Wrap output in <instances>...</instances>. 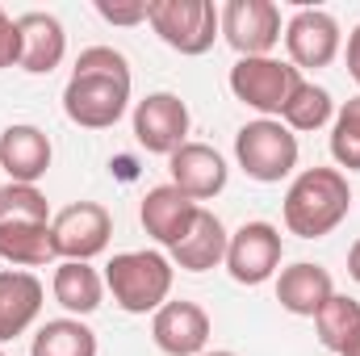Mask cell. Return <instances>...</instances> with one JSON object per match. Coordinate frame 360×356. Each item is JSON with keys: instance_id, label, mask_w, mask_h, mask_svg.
I'll return each instance as SVG.
<instances>
[{"instance_id": "15", "label": "cell", "mask_w": 360, "mask_h": 356, "mask_svg": "<svg viewBox=\"0 0 360 356\" xmlns=\"http://www.w3.org/2000/svg\"><path fill=\"white\" fill-rule=\"evenodd\" d=\"M42 281L25 268H4L0 272V344L25 336L34 327V319L42 314Z\"/></svg>"}, {"instance_id": "2", "label": "cell", "mask_w": 360, "mask_h": 356, "mask_svg": "<svg viewBox=\"0 0 360 356\" xmlns=\"http://www.w3.org/2000/svg\"><path fill=\"white\" fill-rule=\"evenodd\" d=\"M352 210V184L340 168H306L297 172L285 193V227L297 239L331 235Z\"/></svg>"}, {"instance_id": "9", "label": "cell", "mask_w": 360, "mask_h": 356, "mask_svg": "<svg viewBox=\"0 0 360 356\" xmlns=\"http://www.w3.org/2000/svg\"><path fill=\"white\" fill-rule=\"evenodd\" d=\"M285 51H289V63L297 72H319L327 63H335L340 55V21L327 13V8H297L285 25Z\"/></svg>"}, {"instance_id": "4", "label": "cell", "mask_w": 360, "mask_h": 356, "mask_svg": "<svg viewBox=\"0 0 360 356\" xmlns=\"http://www.w3.org/2000/svg\"><path fill=\"white\" fill-rule=\"evenodd\" d=\"M297 134L276 117H256L235 134V160L256 184H281L297 168Z\"/></svg>"}, {"instance_id": "27", "label": "cell", "mask_w": 360, "mask_h": 356, "mask_svg": "<svg viewBox=\"0 0 360 356\" xmlns=\"http://www.w3.org/2000/svg\"><path fill=\"white\" fill-rule=\"evenodd\" d=\"M147 8H151V0H96V13L109 25H139V21H147Z\"/></svg>"}, {"instance_id": "31", "label": "cell", "mask_w": 360, "mask_h": 356, "mask_svg": "<svg viewBox=\"0 0 360 356\" xmlns=\"http://www.w3.org/2000/svg\"><path fill=\"white\" fill-rule=\"evenodd\" d=\"M344 356H360V331H356V336H352V344L344 348Z\"/></svg>"}, {"instance_id": "25", "label": "cell", "mask_w": 360, "mask_h": 356, "mask_svg": "<svg viewBox=\"0 0 360 356\" xmlns=\"http://www.w3.org/2000/svg\"><path fill=\"white\" fill-rule=\"evenodd\" d=\"M8 222H51V201L38 184H0V227Z\"/></svg>"}, {"instance_id": "29", "label": "cell", "mask_w": 360, "mask_h": 356, "mask_svg": "<svg viewBox=\"0 0 360 356\" xmlns=\"http://www.w3.org/2000/svg\"><path fill=\"white\" fill-rule=\"evenodd\" d=\"M348 76L360 84V25L348 34Z\"/></svg>"}, {"instance_id": "21", "label": "cell", "mask_w": 360, "mask_h": 356, "mask_svg": "<svg viewBox=\"0 0 360 356\" xmlns=\"http://www.w3.org/2000/svg\"><path fill=\"white\" fill-rule=\"evenodd\" d=\"M0 260H8L13 268H42L55 256L51 243V222H8L0 227Z\"/></svg>"}, {"instance_id": "7", "label": "cell", "mask_w": 360, "mask_h": 356, "mask_svg": "<svg viewBox=\"0 0 360 356\" xmlns=\"http://www.w3.org/2000/svg\"><path fill=\"white\" fill-rule=\"evenodd\" d=\"M109 235H113V214L101 201H72L51 218V243L59 260L89 265L92 256L109 248Z\"/></svg>"}, {"instance_id": "20", "label": "cell", "mask_w": 360, "mask_h": 356, "mask_svg": "<svg viewBox=\"0 0 360 356\" xmlns=\"http://www.w3.org/2000/svg\"><path fill=\"white\" fill-rule=\"evenodd\" d=\"M51 293H55V302H59L72 319H84V314H92V310L105 302V276L92 265L59 260V265H55V281H51Z\"/></svg>"}, {"instance_id": "18", "label": "cell", "mask_w": 360, "mask_h": 356, "mask_svg": "<svg viewBox=\"0 0 360 356\" xmlns=\"http://www.w3.org/2000/svg\"><path fill=\"white\" fill-rule=\"evenodd\" d=\"M335 293V281L323 265H310V260H297V265L281 268L276 276V302L281 310L297 314V319H314Z\"/></svg>"}, {"instance_id": "17", "label": "cell", "mask_w": 360, "mask_h": 356, "mask_svg": "<svg viewBox=\"0 0 360 356\" xmlns=\"http://www.w3.org/2000/svg\"><path fill=\"white\" fill-rule=\"evenodd\" d=\"M51 139L30 122H17L0 134V168L13 184H38L51 172Z\"/></svg>"}, {"instance_id": "5", "label": "cell", "mask_w": 360, "mask_h": 356, "mask_svg": "<svg viewBox=\"0 0 360 356\" xmlns=\"http://www.w3.org/2000/svg\"><path fill=\"white\" fill-rule=\"evenodd\" d=\"M147 21L160 34V42L180 55H205L222 34L214 0H151Z\"/></svg>"}, {"instance_id": "3", "label": "cell", "mask_w": 360, "mask_h": 356, "mask_svg": "<svg viewBox=\"0 0 360 356\" xmlns=\"http://www.w3.org/2000/svg\"><path fill=\"white\" fill-rule=\"evenodd\" d=\"M176 268L160 252H117L105 265V289L126 314H155L172 293Z\"/></svg>"}, {"instance_id": "23", "label": "cell", "mask_w": 360, "mask_h": 356, "mask_svg": "<svg viewBox=\"0 0 360 356\" xmlns=\"http://www.w3.org/2000/svg\"><path fill=\"white\" fill-rule=\"evenodd\" d=\"M314 331H319V344L327 352H340L352 344V336L360 331V302L348 293H331V302L314 314Z\"/></svg>"}, {"instance_id": "26", "label": "cell", "mask_w": 360, "mask_h": 356, "mask_svg": "<svg viewBox=\"0 0 360 356\" xmlns=\"http://www.w3.org/2000/svg\"><path fill=\"white\" fill-rule=\"evenodd\" d=\"M331 155L340 168L360 172V96L344 101L331 122Z\"/></svg>"}, {"instance_id": "19", "label": "cell", "mask_w": 360, "mask_h": 356, "mask_svg": "<svg viewBox=\"0 0 360 356\" xmlns=\"http://www.w3.org/2000/svg\"><path fill=\"white\" fill-rule=\"evenodd\" d=\"M226 243H231V235H226L222 218L214 210H197L188 235L172 248V265H180L184 272H210V268L226 265Z\"/></svg>"}, {"instance_id": "8", "label": "cell", "mask_w": 360, "mask_h": 356, "mask_svg": "<svg viewBox=\"0 0 360 356\" xmlns=\"http://www.w3.org/2000/svg\"><path fill=\"white\" fill-rule=\"evenodd\" d=\"M222 38L239 51V59H260L272 55L281 42V8L272 0H226L218 8Z\"/></svg>"}, {"instance_id": "12", "label": "cell", "mask_w": 360, "mask_h": 356, "mask_svg": "<svg viewBox=\"0 0 360 356\" xmlns=\"http://www.w3.org/2000/svg\"><path fill=\"white\" fill-rule=\"evenodd\" d=\"M151 336H155V348L168 356H201L210 344V314L197 302L168 298L151 314Z\"/></svg>"}, {"instance_id": "30", "label": "cell", "mask_w": 360, "mask_h": 356, "mask_svg": "<svg viewBox=\"0 0 360 356\" xmlns=\"http://www.w3.org/2000/svg\"><path fill=\"white\" fill-rule=\"evenodd\" d=\"M348 276H352V281L360 285V239L352 243V248H348Z\"/></svg>"}, {"instance_id": "14", "label": "cell", "mask_w": 360, "mask_h": 356, "mask_svg": "<svg viewBox=\"0 0 360 356\" xmlns=\"http://www.w3.org/2000/svg\"><path fill=\"white\" fill-rule=\"evenodd\" d=\"M17 30H21V72L30 76H51L63 55H68V34H63V21L55 13H21L17 17Z\"/></svg>"}, {"instance_id": "32", "label": "cell", "mask_w": 360, "mask_h": 356, "mask_svg": "<svg viewBox=\"0 0 360 356\" xmlns=\"http://www.w3.org/2000/svg\"><path fill=\"white\" fill-rule=\"evenodd\" d=\"M201 356H239V352H231V348H214V352H201Z\"/></svg>"}, {"instance_id": "16", "label": "cell", "mask_w": 360, "mask_h": 356, "mask_svg": "<svg viewBox=\"0 0 360 356\" xmlns=\"http://www.w3.org/2000/svg\"><path fill=\"white\" fill-rule=\"evenodd\" d=\"M197 210H201V205H197V201H188L176 184H160V189H151V193L143 197L139 218H143V231H147L155 243H164V248L172 252L180 239L188 235V227H193Z\"/></svg>"}, {"instance_id": "33", "label": "cell", "mask_w": 360, "mask_h": 356, "mask_svg": "<svg viewBox=\"0 0 360 356\" xmlns=\"http://www.w3.org/2000/svg\"><path fill=\"white\" fill-rule=\"evenodd\" d=\"M0 356H4V352H0Z\"/></svg>"}, {"instance_id": "10", "label": "cell", "mask_w": 360, "mask_h": 356, "mask_svg": "<svg viewBox=\"0 0 360 356\" xmlns=\"http://www.w3.org/2000/svg\"><path fill=\"white\" fill-rule=\"evenodd\" d=\"M134 139L151 155H172L188 143V105L176 92H147L134 105Z\"/></svg>"}, {"instance_id": "11", "label": "cell", "mask_w": 360, "mask_h": 356, "mask_svg": "<svg viewBox=\"0 0 360 356\" xmlns=\"http://www.w3.org/2000/svg\"><path fill=\"white\" fill-rule=\"evenodd\" d=\"M281 256H285V243L272 222H243L226 243V272L239 285H264L276 276Z\"/></svg>"}, {"instance_id": "28", "label": "cell", "mask_w": 360, "mask_h": 356, "mask_svg": "<svg viewBox=\"0 0 360 356\" xmlns=\"http://www.w3.org/2000/svg\"><path fill=\"white\" fill-rule=\"evenodd\" d=\"M4 68H21V30L17 21L0 8V72Z\"/></svg>"}, {"instance_id": "13", "label": "cell", "mask_w": 360, "mask_h": 356, "mask_svg": "<svg viewBox=\"0 0 360 356\" xmlns=\"http://www.w3.org/2000/svg\"><path fill=\"white\" fill-rule=\"evenodd\" d=\"M168 172H172V184L188 201H210L226 189V160L210 147V143H184L180 151L168 155Z\"/></svg>"}, {"instance_id": "22", "label": "cell", "mask_w": 360, "mask_h": 356, "mask_svg": "<svg viewBox=\"0 0 360 356\" xmlns=\"http://www.w3.org/2000/svg\"><path fill=\"white\" fill-rule=\"evenodd\" d=\"M30 356H96V331L80 319H51L38 327Z\"/></svg>"}, {"instance_id": "6", "label": "cell", "mask_w": 360, "mask_h": 356, "mask_svg": "<svg viewBox=\"0 0 360 356\" xmlns=\"http://www.w3.org/2000/svg\"><path fill=\"white\" fill-rule=\"evenodd\" d=\"M302 84V72L285 59H272V55H260V59H239L231 68V92L235 101H243L248 109L264 113V117H281V109L289 105V96Z\"/></svg>"}, {"instance_id": "1", "label": "cell", "mask_w": 360, "mask_h": 356, "mask_svg": "<svg viewBox=\"0 0 360 356\" xmlns=\"http://www.w3.org/2000/svg\"><path fill=\"white\" fill-rule=\"evenodd\" d=\"M130 63L122 51L113 46H89L80 51L72 80L63 89V113L84 126V130H109L122 122L126 105H130Z\"/></svg>"}, {"instance_id": "24", "label": "cell", "mask_w": 360, "mask_h": 356, "mask_svg": "<svg viewBox=\"0 0 360 356\" xmlns=\"http://www.w3.org/2000/svg\"><path fill=\"white\" fill-rule=\"evenodd\" d=\"M276 122H285L289 130H323L327 122H335V101H331V92L323 89V84L302 80Z\"/></svg>"}]
</instances>
